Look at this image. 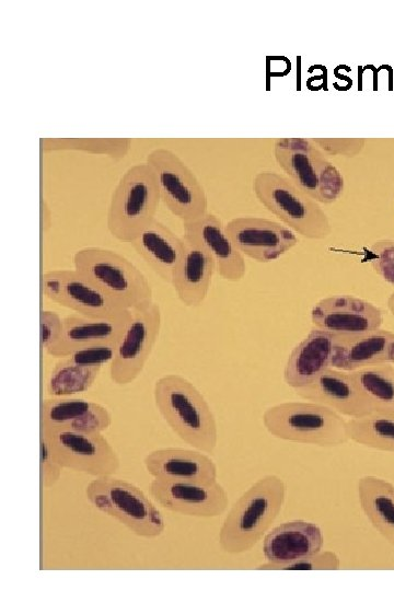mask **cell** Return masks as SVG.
<instances>
[{"mask_svg":"<svg viewBox=\"0 0 394 591\" xmlns=\"http://www.w3.org/2000/svg\"><path fill=\"white\" fill-rule=\"evenodd\" d=\"M44 296L78 314L113 317L125 311L76 269H51L43 274Z\"/></svg>","mask_w":394,"mask_h":591,"instance_id":"7c38bea8","label":"cell"},{"mask_svg":"<svg viewBox=\"0 0 394 591\" xmlns=\"http://www.w3.org/2000/svg\"><path fill=\"white\" fill-rule=\"evenodd\" d=\"M257 200L294 233L310 240H324L333 227L320 204L289 177L263 170L253 178Z\"/></svg>","mask_w":394,"mask_h":591,"instance_id":"277c9868","label":"cell"},{"mask_svg":"<svg viewBox=\"0 0 394 591\" xmlns=\"http://www.w3.org/2000/svg\"><path fill=\"white\" fill-rule=\"evenodd\" d=\"M63 328V318L51 310L40 313V346L46 355L58 344Z\"/></svg>","mask_w":394,"mask_h":591,"instance_id":"836d02e7","label":"cell"},{"mask_svg":"<svg viewBox=\"0 0 394 591\" xmlns=\"http://www.w3.org/2000/svg\"><path fill=\"white\" fill-rule=\"evenodd\" d=\"M313 327L336 336H351L381 328L383 313L375 304L350 294L321 299L311 310Z\"/></svg>","mask_w":394,"mask_h":591,"instance_id":"9a60e30c","label":"cell"},{"mask_svg":"<svg viewBox=\"0 0 394 591\" xmlns=\"http://www.w3.org/2000/svg\"><path fill=\"white\" fill-rule=\"evenodd\" d=\"M184 234L196 240L213 260L216 273L224 280L237 282L246 274L244 255L233 244L225 224L213 213L183 222Z\"/></svg>","mask_w":394,"mask_h":591,"instance_id":"2e32d148","label":"cell"},{"mask_svg":"<svg viewBox=\"0 0 394 591\" xmlns=\"http://www.w3.org/2000/svg\"><path fill=\"white\" fill-rule=\"evenodd\" d=\"M341 566L339 556L333 551H321L290 563H263L256 567L258 570H339Z\"/></svg>","mask_w":394,"mask_h":591,"instance_id":"4dcf8cb0","label":"cell"},{"mask_svg":"<svg viewBox=\"0 0 394 591\" xmlns=\"http://www.w3.org/2000/svg\"><path fill=\"white\" fill-rule=\"evenodd\" d=\"M130 315V311L113 317L68 315L63 317L61 337L48 356L65 358L83 348L117 345Z\"/></svg>","mask_w":394,"mask_h":591,"instance_id":"e0dca14e","label":"cell"},{"mask_svg":"<svg viewBox=\"0 0 394 591\" xmlns=\"http://www.w3.org/2000/svg\"><path fill=\"white\" fill-rule=\"evenodd\" d=\"M160 193L150 165L130 166L115 186L106 213L107 230L118 241L130 243L154 218Z\"/></svg>","mask_w":394,"mask_h":591,"instance_id":"8992f818","label":"cell"},{"mask_svg":"<svg viewBox=\"0 0 394 591\" xmlns=\"http://www.w3.org/2000/svg\"><path fill=\"white\" fill-rule=\"evenodd\" d=\"M336 335L313 327L294 346L283 368V381L293 390L304 387L332 367Z\"/></svg>","mask_w":394,"mask_h":591,"instance_id":"d6986e66","label":"cell"},{"mask_svg":"<svg viewBox=\"0 0 394 591\" xmlns=\"http://www.w3.org/2000/svg\"><path fill=\"white\" fill-rule=\"evenodd\" d=\"M383 363L394 364V332L378 328L358 335L336 336L332 368L350 372Z\"/></svg>","mask_w":394,"mask_h":591,"instance_id":"603a6c76","label":"cell"},{"mask_svg":"<svg viewBox=\"0 0 394 591\" xmlns=\"http://www.w3.org/2000/svg\"><path fill=\"white\" fill-rule=\"evenodd\" d=\"M85 497L95 509L137 536L157 538L165 530L159 509L139 487L127 480L113 475L96 477L86 485Z\"/></svg>","mask_w":394,"mask_h":591,"instance_id":"52a82bcc","label":"cell"},{"mask_svg":"<svg viewBox=\"0 0 394 591\" xmlns=\"http://www.w3.org/2000/svg\"><path fill=\"white\" fill-rule=\"evenodd\" d=\"M62 466L55 459L49 442L44 433H40V471L42 485L44 488L55 486L62 472Z\"/></svg>","mask_w":394,"mask_h":591,"instance_id":"e575fe53","label":"cell"},{"mask_svg":"<svg viewBox=\"0 0 394 591\" xmlns=\"http://www.w3.org/2000/svg\"><path fill=\"white\" fill-rule=\"evenodd\" d=\"M263 425L273 437L322 448L349 441L348 424L334 409L310 401L282 402L266 408Z\"/></svg>","mask_w":394,"mask_h":591,"instance_id":"3957f363","label":"cell"},{"mask_svg":"<svg viewBox=\"0 0 394 591\" xmlns=\"http://www.w3.org/2000/svg\"><path fill=\"white\" fill-rule=\"evenodd\" d=\"M151 497L164 509L189 517L215 518L229 505L228 493L217 482L199 483L154 478L150 482Z\"/></svg>","mask_w":394,"mask_h":591,"instance_id":"4fadbf2b","label":"cell"},{"mask_svg":"<svg viewBox=\"0 0 394 591\" xmlns=\"http://www.w3.org/2000/svg\"><path fill=\"white\" fill-rule=\"evenodd\" d=\"M137 254L165 282L171 283L184 251V240L153 219L130 242Z\"/></svg>","mask_w":394,"mask_h":591,"instance_id":"d4e9b609","label":"cell"},{"mask_svg":"<svg viewBox=\"0 0 394 591\" xmlns=\"http://www.w3.org/2000/svg\"><path fill=\"white\" fill-rule=\"evenodd\" d=\"M117 345H101L80 349L70 357L72 360L84 364L103 366L113 360Z\"/></svg>","mask_w":394,"mask_h":591,"instance_id":"d590c367","label":"cell"},{"mask_svg":"<svg viewBox=\"0 0 394 591\" xmlns=\"http://www.w3.org/2000/svg\"><path fill=\"white\" fill-rule=\"evenodd\" d=\"M370 253L373 270L394 287V240L383 239L374 242Z\"/></svg>","mask_w":394,"mask_h":591,"instance_id":"1f68e13d","label":"cell"},{"mask_svg":"<svg viewBox=\"0 0 394 591\" xmlns=\"http://www.w3.org/2000/svg\"><path fill=\"white\" fill-rule=\"evenodd\" d=\"M304 401L325 405L349 418L369 414L364 402L350 372L328 368L309 385L294 390Z\"/></svg>","mask_w":394,"mask_h":591,"instance_id":"ffe728a7","label":"cell"},{"mask_svg":"<svg viewBox=\"0 0 394 591\" xmlns=\"http://www.w3.org/2000/svg\"><path fill=\"white\" fill-rule=\"evenodd\" d=\"M386 305L391 314L394 316V292L389 296L386 300Z\"/></svg>","mask_w":394,"mask_h":591,"instance_id":"8d00e7d4","label":"cell"},{"mask_svg":"<svg viewBox=\"0 0 394 591\" xmlns=\"http://www.w3.org/2000/svg\"><path fill=\"white\" fill-rule=\"evenodd\" d=\"M158 412L188 445L212 453L218 444V424L200 391L179 374L160 376L153 389Z\"/></svg>","mask_w":394,"mask_h":591,"instance_id":"7a4b0ae2","label":"cell"},{"mask_svg":"<svg viewBox=\"0 0 394 591\" xmlns=\"http://www.w3.org/2000/svg\"><path fill=\"white\" fill-rule=\"evenodd\" d=\"M147 163L153 171L161 200L175 217L188 222L208 212L202 185L176 153L157 148L148 153Z\"/></svg>","mask_w":394,"mask_h":591,"instance_id":"9c48e42d","label":"cell"},{"mask_svg":"<svg viewBox=\"0 0 394 591\" xmlns=\"http://www.w3.org/2000/svg\"><path fill=\"white\" fill-rule=\"evenodd\" d=\"M130 318L109 363V376L116 385L132 383L142 372L158 340L162 315L151 301L130 311Z\"/></svg>","mask_w":394,"mask_h":591,"instance_id":"30bf717a","label":"cell"},{"mask_svg":"<svg viewBox=\"0 0 394 591\" xmlns=\"http://www.w3.org/2000/svg\"><path fill=\"white\" fill-rule=\"evenodd\" d=\"M143 465L153 478L213 483L218 467L213 460L197 449L162 448L149 452Z\"/></svg>","mask_w":394,"mask_h":591,"instance_id":"ac0fdd59","label":"cell"},{"mask_svg":"<svg viewBox=\"0 0 394 591\" xmlns=\"http://www.w3.org/2000/svg\"><path fill=\"white\" fill-rule=\"evenodd\" d=\"M128 138H46L42 140L44 151L73 150L106 155L121 160L130 149Z\"/></svg>","mask_w":394,"mask_h":591,"instance_id":"f546056e","label":"cell"},{"mask_svg":"<svg viewBox=\"0 0 394 591\" xmlns=\"http://www.w3.org/2000/svg\"><path fill=\"white\" fill-rule=\"evenodd\" d=\"M112 424L108 409L93 401L50 397L42 403V427L79 432H103Z\"/></svg>","mask_w":394,"mask_h":591,"instance_id":"44dd1931","label":"cell"},{"mask_svg":"<svg viewBox=\"0 0 394 591\" xmlns=\"http://www.w3.org/2000/svg\"><path fill=\"white\" fill-rule=\"evenodd\" d=\"M324 535L320 526L304 520L283 522L263 538V555L273 564L290 563L323 549Z\"/></svg>","mask_w":394,"mask_h":591,"instance_id":"7402d4cb","label":"cell"},{"mask_svg":"<svg viewBox=\"0 0 394 591\" xmlns=\"http://www.w3.org/2000/svg\"><path fill=\"white\" fill-rule=\"evenodd\" d=\"M225 230L244 257L258 263L278 259L299 242L297 234L283 223L260 217H235L225 224Z\"/></svg>","mask_w":394,"mask_h":591,"instance_id":"5bb4252c","label":"cell"},{"mask_svg":"<svg viewBox=\"0 0 394 591\" xmlns=\"http://www.w3.org/2000/svg\"><path fill=\"white\" fill-rule=\"evenodd\" d=\"M182 237L184 251L171 285L185 306L197 308L208 296L216 267L208 252L196 240L185 234Z\"/></svg>","mask_w":394,"mask_h":591,"instance_id":"cb8c5ba5","label":"cell"},{"mask_svg":"<svg viewBox=\"0 0 394 591\" xmlns=\"http://www.w3.org/2000/svg\"><path fill=\"white\" fill-rule=\"evenodd\" d=\"M281 477L268 474L252 484L233 503L219 530V546L227 554L251 551L268 532L286 499Z\"/></svg>","mask_w":394,"mask_h":591,"instance_id":"6da1fadb","label":"cell"},{"mask_svg":"<svg viewBox=\"0 0 394 591\" xmlns=\"http://www.w3.org/2000/svg\"><path fill=\"white\" fill-rule=\"evenodd\" d=\"M274 154L288 177L318 204L329 205L341 196L343 174L311 139L278 138Z\"/></svg>","mask_w":394,"mask_h":591,"instance_id":"ba28073f","label":"cell"},{"mask_svg":"<svg viewBox=\"0 0 394 591\" xmlns=\"http://www.w3.org/2000/svg\"><path fill=\"white\" fill-rule=\"evenodd\" d=\"M73 267L124 310L131 311L152 300L143 273L120 254L95 246L78 250Z\"/></svg>","mask_w":394,"mask_h":591,"instance_id":"5b68a950","label":"cell"},{"mask_svg":"<svg viewBox=\"0 0 394 591\" xmlns=\"http://www.w3.org/2000/svg\"><path fill=\"white\" fill-rule=\"evenodd\" d=\"M359 505L371 525L394 547V484L373 476L359 478Z\"/></svg>","mask_w":394,"mask_h":591,"instance_id":"484cf974","label":"cell"},{"mask_svg":"<svg viewBox=\"0 0 394 591\" xmlns=\"http://www.w3.org/2000/svg\"><path fill=\"white\" fill-rule=\"evenodd\" d=\"M349 440L367 448L394 453V410L372 412L349 418Z\"/></svg>","mask_w":394,"mask_h":591,"instance_id":"f1b7e54d","label":"cell"},{"mask_svg":"<svg viewBox=\"0 0 394 591\" xmlns=\"http://www.w3.org/2000/svg\"><path fill=\"white\" fill-rule=\"evenodd\" d=\"M57 462L74 472L95 477L114 475L120 460L102 432L89 433L42 427Z\"/></svg>","mask_w":394,"mask_h":591,"instance_id":"8fae6325","label":"cell"},{"mask_svg":"<svg viewBox=\"0 0 394 591\" xmlns=\"http://www.w3.org/2000/svg\"><path fill=\"white\" fill-rule=\"evenodd\" d=\"M102 366L84 364L70 357L61 358L51 368L46 392L51 397H67L89 390L100 374Z\"/></svg>","mask_w":394,"mask_h":591,"instance_id":"83f0119b","label":"cell"},{"mask_svg":"<svg viewBox=\"0 0 394 591\" xmlns=\"http://www.w3.org/2000/svg\"><path fill=\"white\" fill-rule=\"evenodd\" d=\"M322 151L333 154L354 158L359 154L366 143L363 138H312Z\"/></svg>","mask_w":394,"mask_h":591,"instance_id":"d6a6232c","label":"cell"},{"mask_svg":"<svg viewBox=\"0 0 394 591\" xmlns=\"http://www.w3.org/2000/svg\"><path fill=\"white\" fill-rule=\"evenodd\" d=\"M370 413L394 410V364L383 363L350 371Z\"/></svg>","mask_w":394,"mask_h":591,"instance_id":"4316f807","label":"cell"}]
</instances>
